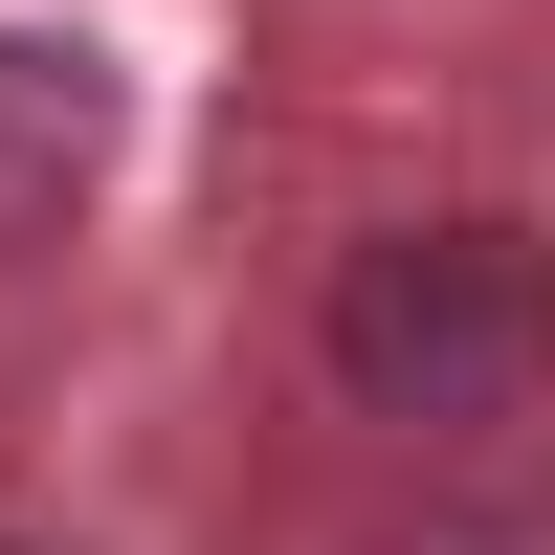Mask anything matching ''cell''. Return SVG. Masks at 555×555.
I'll use <instances>...</instances> for the list:
<instances>
[{
    "instance_id": "cell-2",
    "label": "cell",
    "mask_w": 555,
    "mask_h": 555,
    "mask_svg": "<svg viewBox=\"0 0 555 555\" xmlns=\"http://www.w3.org/2000/svg\"><path fill=\"white\" fill-rule=\"evenodd\" d=\"M112 156H133V67L89 23H0V267L67 245V222L112 201Z\"/></svg>"
},
{
    "instance_id": "cell-1",
    "label": "cell",
    "mask_w": 555,
    "mask_h": 555,
    "mask_svg": "<svg viewBox=\"0 0 555 555\" xmlns=\"http://www.w3.org/2000/svg\"><path fill=\"white\" fill-rule=\"evenodd\" d=\"M311 356L356 423H512V400H555V267L512 222H378L311 311Z\"/></svg>"
},
{
    "instance_id": "cell-4",
    "label": "cell",
    "mask_w": 555,
    "mask_h": 555,
    "mask_svg": "<svg viewBox=\"0 0 555 555\" xmlns=\"http://www.w3.org/2000/svg\"><path fill=\"white\" fill-rule=\"evenodd\" d=\"M0 555H44V533H0Z\"/></svg>"
},
{
    "instance_id": "cell-3",
    "label": "cell",
    "mask_w": 555,
    "mask_h": 555,
    "mask_svg": "<svg viewBox=\"0 0 555 555\" xmlns=\"http://www.w3.org/2000/svg\"><path fill=\"white\" fill-rule=\"evenodd\" d=\"M378 555H555V489H423Z\"/></svg>"
}]
</instances>
